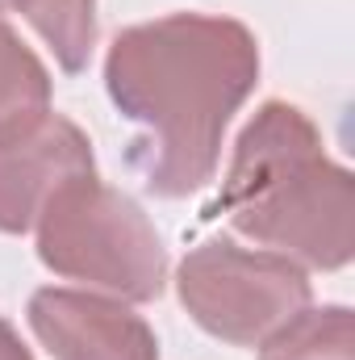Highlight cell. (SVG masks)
<instances>
[{"mask_svg": "<svg viewBox=\"0 0 355 360\" xmlns=\"http://www.w3.org/2000/svg\"><path fill=\"white\" fill-rule=\"evenodd\" d=\"M260 80V42L234 17L168 13L126 25L105 55V92L138 126L130 168L176 201L217 176L222 139Z\"/></svg>", "mask_w": 355, "mask_h": 360, "instance_id": "6da1fadb", "label": "cell"}, {"mask_svg": "<svg viewBox=\"0 0 355 360\" xmlns=\"http://www.w3.org/2000/svg\"><path fill=\"white\" fill-rule=\"evenodd\" d=\"M209 214L305 269H347L355 256V176L326 155L305 109L264 101L234 139Z\"/></svg>", "mask_w": 355, "mask_h": 360, "instance_id": "7a4b0ae2", "label": "cell"}, {"mask_svg": "<svg viewBox=\"0 0 355 360\" xmlns=\"http://www.w3.org/2000/svg\"><path fill=\"white\" fill-rule=\"evenodd\" d=\"M38 260L121 302H155L168 285V252L142 205L92 176L67 180L38 218Z\"/></svg>", "mask_w": 355, "mask_h": 360, "instance_id": "3957f363", "label": "cell"}, {"mask_svg": "<svg viewBox=\"0 0 355 360\" xmlns=\"http://www.w3.org/2000/svg\"><path fill=\"white\" fill-rule=\"evenodd\" d=\"M176 293L201 331L234 348H255L309 306L314 285L288 256L209 239L180 260Z\"/></svg>", "mask_w": 355, "mask_h": 360, "instance_id": "277c9868", "label": "cell"}, {"mask_svg": "<svg viewBox=\"0 0 355 360\" xmlns=\"http://www.w3.org/2000/svg\"><path fill=\"white\" fill-rule=\"evenodd\" d=\"M92 172V143L72 117L42 105L0 122V235L34 231L46 201Z\"/></svg>", "mask_w": 355, "mask_h": 360, "instance_id": "5b68a950", "label": "cell"}, {"mask_svg": "<svg viewBox=\"0 0 355 360\" xmlns=\"http://www.w3.org/2000/svg\"><path fill=\"white\" fill-rule=\"evenodd\" d=\"M25 319L55 360H159L151 323L121 297L46 285L29 297Z\"/></svg>", "mask_w": 355, "mask_h": 360, "instance_id": "8992f818", "label": "cell"}, {"mask_svg": "<svg viewBox=\"0 0 355 360\" xmlns=\"http://www.w3.org/2000/svg\"><path fill=\"white\" fill-rule=\"evenodd\" d=\"M260 360H355V319L347 306H305L260 344Z\"/></svg>", "mask_w": 355, "mask_h": 360, "instance_id": "52a82bcc", "label": "cell"}, {"mask_svg": "<svg viewBox=\"0 0 355 360\" xmlns=\"http://www.w3.org/2000/svg\"><path fill=\"white\" fill-rule=\"evenodd\" d=\"M13 8L55 51L63 72H84L96 46V0H13Z\"/></svg>", "mask_w": 355, "mask_h": 360, "instance_id": "ba28073f", "label": "cell"}, {"mask_svg": "<svg viewBox=\"0 0 355 360\" xmlns=\"http://www.w3.org/2000/svg\"><path fill=\"white\" fill-rule=\"evenodd\" d=\"M46 101H51L46 63L21 42V34L8 21H0V122L25 109H42Z\"/></svg>", "mask_w": 355, "mask_h": 360, "instance_id": "9c48e42d", "label": "cell"}, {"mask_svg": "<svg viewBox=\"0 0 355 360\" xmlns=\"http://www.w3.org/2000/svg\"><path fill=\"white\" fill-rule=\"evenodd\" d=\"M0 360H34V352L21 344V335L13 331V323L0 319Z\"/></svg>", "mask_w": 355, "mask_h": 360, "instance_id": "30bf717a", "label": "cell"}, {"mask_svg": "<svg viewBox=\"0 0 355 360\" xmlns=\"http://www.w3.org/2000/svg\"><path fill=\"white\" fill-rule=\"evenodd\" d=\"M13 8V0H0V13H8Z\"/></svg>", "mask_w": 355, "mask_h": 360, "instance_id": "8fae6325", "label": "cell"}]
</instances>
